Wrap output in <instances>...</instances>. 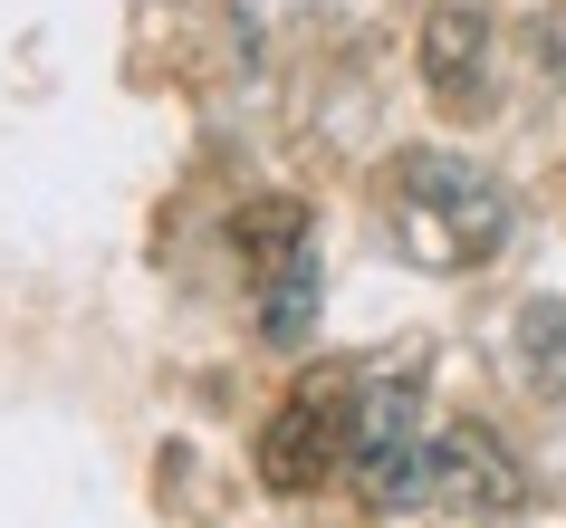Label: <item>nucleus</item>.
Here are the masks:
<instances>
[{
  "label": "nucleus",
  "mask_w": 566,
  "mask_h": 528,
  "mask_svg": "<svg viewBox=\"0 0 566 528\" xmlns=\"http://www.w3.org/2000/svg\"><path fill=\"white\" fill-rule=\"evenodd\" d=\"M528 49H537L547 77H566V10H537V20H528Z\"/></svg>",
  "instance_id": "6e6552de"
},
{
  "label": "nucleus",
  "mask_w": 566,
  "mask_h": 528,
  "mask_svg": "<svg viewBox=\"0 0 566 528\" xmlns=\"http://www.w3.org/2000/svg\"><path fill=\"white\" fill-rule=\"evenodd\" d=\"M422 77L442 106H480L490 96V20L480 10H432L422 20Z\"/></svg>",
  "instance_id": "20e7f679"
},
{
  "label": "nucleus",
  "mask_w": 566,
  "mask_h": 528,
  "mask_svg": "<svg viewBox=\"0 0 566 528\" xmlns=\"http://www.w3.org/2000/svg\"><path fill=\"white\" fill-rule=\"evenodd\" d=\"M260 289H269V298H260V327H269V337H279V346H289V337H307V318H317V260L298 250V260L269 269Z\"/></svg>",
  "instance_id": "0eeeda50"
},
{
  "label": "nucleus",
  "mask_w": 566,
  "mask_h": 528,
  "mask_svg": "<svg viewBox=\"0 0 566 528\" xmlns=\"http://www.w3.org/2000/svg\"><path fill=\"white\" fill-rule=\"evenodd\" d=\"M346 470L375 509H422L432 499V442H422V375L356 384L346 413Z\"/></svg>",
  "instance_id": "f03ea898"
},
{
  "label": "nucleus",
  "mask_w": 566,
  "mask_h": 528,
  "mask_svg": "<svg viewBox=\"0 0 566 528\" xmlns=\"http://www.w3.org/2000/svg\"><path fill=\"white\" fill-rule=\"evenodd\" d=\"M518 375H528V394L566 404V298L518 308Z\"/></svg>",
  "instance_id": "423d86ee"
},
{
  "label": "nucleus",
  "mask_w": 566,
  "mask_h": 528,
  "mask_svg": "<svg viewBox=\"0 0 566 528\" xmlns=\"http://www.w3.org/2000/svg\"><path fill=\"white\" fill-rule=\"evenodd\" d=\"M518 499H528V480H518V462H509L480 423H442V433H432V509L500 519V509H518Z\"/></svg>",
  "instance_id": "7ed1b4c3"
},
{
  "label": "nucleus",
  "mask_w": 566,
  "mask_h": 528,
  "mask_svg": "<svg viewBox=\"0 0 566 528\" xmlns=\"http://www.w3.org/2000/svg\"><path fill=\"white\" fill-rule=\"evenodd\" d=\"M394 240L422 269H480L509 240V193L461 154H403L394 164Z\"/></svg>",
  "instance_id": "f257e3e1"
},
{
  "label": "nucleus",
  "mask_w": 566,
  "mask_h": 528,
  "mask_svg": "<svg viewBox=\"0 0 566 528\" xmlns=\"http://www.w3.org/2000/svg\"><path fill=\"white\" fill-rule=\"evenodd\" d=\"M336 470V433H327V394H298V404L279 413L260 433V480L269 490H317Z\"/></svg>",
  "instance_id": "39448f33"
}]
</instances>
